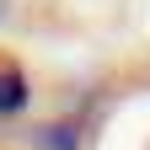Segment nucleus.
<instances>
[{
	"instance_id": "f257e3e1",
	"label": "nucleus",
	"mask_w": 150,
	"mask_h": 150,
	"mask_svg": "<svg viewBox=\"0 0 150 150\" xmlns=\"http://www.w3.org/2000/svg\"><path fill=\"white\" fill-rule=\"evenodd\" d=\"M32 102V81H27V70L11 59V54H0V118H16Z\"/></svg>"
},
{
	"instance_id": "f03ea898",
	"label": "nucleus",
	"mask_w": 150,
	"mask_h": 150,
	"mask_svg": "<svg viewBox=\"0 0 150 150\" xmlns=\"http://www.w3.org/2000/svg\"><path fill=\"white\" fill-rule=\"evenodd\" d=\"M38 139H43V150H75V129H70V123H54V129H43Z\"/></svg>"
}]
</instances>
